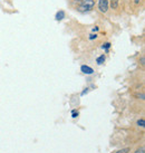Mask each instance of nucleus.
I'll list each match as a JSON object with an SVG mask.
<instances>
[{"instance_id":"nucleus-7","label":"nucleus","mask_w":145,"mask_h":153,"mask_svg":"<svg viewBox=\"0 0 145 153\" xmlns=\"http://www.w3.org/2000/svg\"><path fill=\"white\" fill-rule=\"evenodd\" d=\"M137 125H138V126H141V128H144V126H145V121L143 119L138 120V121H137Z\"/></svg>"},{"instance_id":"nucleus-9","label":"nucleus","mask_w":145,"mask_h":153,"mask_svg":"<svg viewBox=\"0 0 145 153\" xmlns=\"http://www.w3.org/2000/svg\"><path fill=\"white\" fill-rule=\"evenodd\" d=\"M111 47V43H105V44H103V48L104 49H108Z\"/></svg>"},{"instance_id":"nucleus-1","label":"nucleus","mask_w":145,"mask_h":153,"mask_svg":"<svg viewBox=\"0 0 145 153\" xmlns=\"http://www.w3.org/2000/svg\"><path fill=\"white\" fill-rule=\"evenodd\" d=\"M95 0H81V4L78 7V10L81 13H85V11H90V9L94 7Z\"/></svg>"},{"instance_id":"nucleus-10","label":"nucleus","mask_w":145,"mask_h":153,"mask_svg":"<svg viewBox=\"0 0 145 153\" xmlns=\"http://www.w3.org/2000/svg\"><path fill=\"white\" fill-rule=\"evenodd\" d=\"M144 151H145L144 148L142 146V148H140V149H137V150H136V152H135V153H144Z\"/></svg>"},{"instance_id":"nucleus-6","label":"nucleus","mask_w":145,"mask_h":153,"mask_svg":"<svg viewBox=\"0 0 145 153\" xmlns=\"http://www.w3.org/2000/svg\"><path fill=\"white\" fill-rule=\"evenodd\" d=\"M111 6L113 9H116L118 7V0H112L111 1Z\"/></svg>"},{"instance_id":"nucleus-2","label":"nucleus","mask_w":145,"mask_h":153,"mask_svg":"<svg viewBox=\"0 0 145 153\" xmlns=\"http://www.w3.org/2000/svg\"><path fill=\"white\" fill-rule=\"evenodd\" d=\"M98 9L102 13H106L108 10V0H99L98 1Z\"/></svg>"},{"instance_id":"nucleus-16","label":"nucleus","mask_w":145,"mask_h":153,"mask_svg":"<svg viewBox=\"0 0 145 153\" xmlns=\"http://www.w3.org/2000/svg\"><path fill=\"white\" fill-rule=\"evenodd\" d=\"M140 2V0H135V4H138Z\"/></svg>"},{"instance_id":"nucleus-3","label":"nucleus","mask_w":145,"mask_h":153,"mask_svg":"<svg viewBox=\"0 0 145 153\" xmlns=\"http://www.w3.org/2000/svg\"><path fill=\"white\" fill-rule=\"evenodd\" d=\"M81 71L84 74H86V75H92L93 73H94V69L92 67H90V66H87V65H83L81 67Z\"/></svg>"},{"instance_id":"nucleus-12","label":"nucleus","mask_w":145,"mask_h":153,"mask_svg":"<svg viewBox=\"0 0 145 153\" xmlns=\"http://www.w3.org/2000/svg\"><path fill=\"white\" fill-rule=\"evenodd\" d=\"M96 37H97V35H96V34H92L90 36V39H95Z\"/></svg>"},{"instance_id":"nucleus-13","label":"nucleus","mask_w":145,"mask_h":153,"mask_svg":"<svg viewBox=\"0 0 145 153\" xmlns=\"http://www.w3.org/2000/svg\"><path fill=\"white\" fill-rule=\"evenodd\" d=\"M88 92V88H85V91H83V93H81V95H85L86 93Z\"/></svg>"},{"instance_id":"nucleus-4","label":"nucleus","mask_w":145,"mask_h":153,"mask_svg":"<svg viewBox=\"0 0 145 153\" xmlns=\"http://www.w3.org/2000/svg\"><path fill=\"white\" fill-rule=\"evenodd\" d=\"M64 18H65V11H64V10H59L58 13H56L55 19L57 20V22H60V20H63Z\"/></svg>"},{"instance_id":"nucleus-15","label":"nucleus","mask_w":145,"mask_h":153,"mask_svg":"<svg viewBox=\"0 0 145 153\" xmlns=\"http://www.w3.org/2000/svg\"><path fill=\"white\" fill-rule=\"evenodd\" d=\"M141 63H142V65H144V58H142L141 59Z\"/></svg>"},{"instance_id":"nucleus-11","label":"nucleus","mask_w":145,"mask_h":153,"mask_svg":"<svg viewBox=\"0 0 145 153\" xmlns=\"http://www.w3.org/2000/svg\"><path fill=\"white\" fill-rule=\"evenodd\" d=\"M77 116H78V112L76 113V111L74 110V111H72V117H74V119H76Z\"/></svg>"},{"instance_id":"nucleus-14","label":"nucleus","mask_w":145,"mask_h":153,"mask_svg":"<svg viewBox=\"0 0 145 153\" xmlns=\"http://www.w3.org/2000/svg\"><path fill=\"white\" fill-rule=\"evenodd\" d=\"M98 30V27H95V28H93V31H97Z\"/></svg>"},{"instance_id":"nucleus-8","label":"nucleus","mask_w":145,"mask_h":153,"mask_svg":"<svg viewBox=\"0 0 145 153\" xmlns=\"http://www.w3.org/2000/svg\"><path fill=\"white\" fill-rule=\"evenodd\" d=\"M129 152V148H126V149H122L120 151H117L116 153H128Z\"/></svg>"},{"instance_id":"nucleus-5","label":"nucleus","mask_w":145,"mask_h":153,"mask_svg":"<svg viewBox=\"0 0 145 153\" xmlns=\"http://www.w3.org/2000/svg\"><path fill=\"white\" fill-rule=\"evenodd\" d=\"M104 62H105V55H101L99 57H97V59H96V63H97L98 65L104 64Z\"/></svg>"}]
</instances>
